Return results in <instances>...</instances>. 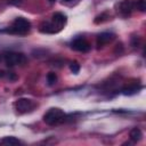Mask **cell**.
<instances>
[{
  "instance_id": "cell-1",
  "label": "cell",
  "mask_w": 146,
  "mask_h": 146,
  "mask_svg": "<svg viewBox=\"0 0 146 146\" xmlns=\"http://www.w3.org/2000/svg\"><path fill=\"white\" fill-rule=\"evenodd\" d=\"M30 30H31V23L24 17H17L13 22L11 26L7 30V32L18 35H25L26 33H29Z\"/></svg>"
},
{
  "instance_id": "cell-2",
  "label": "cell",
  "mask_w": 146,
  "mask_h": 146,
  "mask_svg": "<svg viewBox=\"0 0 146 146\" xmlns=\"http://www.w3.org/2000/svg\"><path fill=\"white\" fill-rule=\"evenodd\" d=\"M65 116L66 115L63 112V110H60L58 107H51L43 115V121L49 125H56V124L64 122Z\"/></svg>"
},
{
  "instance_id": "cell-3",
  "label": "cell",
  "mask_w": 146,
  "mask_h": 146,
  "mask_svg": "<svg viewBox=\"0 0 146 146\" xmlns=\"http://www.w3.org/2000/svg\"><path fill=\"white\" fill-rule=\"evenodd\" d=\"M3 60L8 66H14V65H23L26 62V57L22 52H6L3 55Z\"/></svg>"
},
{
  "instance_id": "cell-4",
  "label": "cell",
  "mask_w": 146,
  "mask_h": 146,
  "mask_svg": "<svg viewBox=\"0 0 146 146\" xmlns=\"http://www.w3.org/2000/svg\"><path fill=\"white\" fill-rule=\"evenodd\" d=\"M36 106V104L29 98H19L17 100H15L14 103V107L17 112L19 113H27L33 111V108Z\"/></svg>"
},
{
  "instance_id": "cell-5",
  "label": "cell",
  "mask_w": 146,
  "mask_h": 146,
  "mask_svg": "<svg viewBox=\"0 0 146 146\" xmlns=\"http://www.w3.org/2000/svg\"><path fill=\"white\" fill-rule=\"evenodd\" d=\"M71 48L73 50H76V51H80V52H87V51L90 50L91 46L84 38H76L72 41Z\"/></svg>"
},
{
  "instance_id": "cell-6",
  "label": "cell",
  "mask_w": 146,
  "mask_h": 146,
  "mask_svg": "<svg viewBox=\"0 0 146 146\" xmlns=\"http://www.w3.org/2000/svg\"><path fill=\"white\" fill-rule=\"evenodd\" d=\"M135 2L136 0H123L120 6H119V11L123 17H128L131 15L135 8Z\"/></svg>"
},
{
  "instance_id": "cell-7",
  "label": "cell",
  "mask_w": 146,
  "mask_h": 146,
  "mask_svg": "<svg viewBox=\"0 0 146 146\" xmlns=\"http://www.w3.org/2000/svg\"><path fill=\"white\" fill-rule=\"evenodd\" d=\"M114 39H115V34H114V33H111V32H103V33H99V34L97 35V39H96V41H97V48L99 49V48L104 47L105 44L112 42Z\"/></svg>"
},
{
  "instance_id": "cell-8",
  "label": "cell",
  "mask_w": 146,
  "mask_h": 146,
  "mask_svg": "<svg viewBox=\"0 0 146 146\" xmlns=\"http://www.w3.org/2000/svg\"><path fill=\"white\" fill-rule=\"evenodd\" d=\"M66 21H67V18H66V15H64L63 13H55L54 15H52V23L59 29V30H62V27L66 24Z\"/></svg>"
},
{
  "instance_id": "cell-9",
  "label": "cell",
  "mask_w": 146,
  "mask_h": 146,
  "mask_svg": "<svg viewBox=\"0 0 146 146\" xmlns=\"http://www.w3.org/2000/svg\"><path fill=\"white\" fill-rule=\"evenodd\" d=\"M39 30H40V32H42V33H56V32L60 31L52 22H44V23H42V24L40 25Z\"/></svg>"
},
{
  "instance_id": "cell-10",
  "label": "cell",
  "mask_w": 146,
  "mask_h": 146,
  "mask_svg": "<svg viewBox=\"0 0 146 146\" xmlns=\"http://www.w3.org/2000/svg\"><path fill=\"white\" fill-rule=\"evenodd\" d=\"M141 88V86L137 82H131V83H128L127 86H124L122 88V94L123 95H133L136 92L139 91V89Z\"/></svg>"
},
{
  "instance_id": "cell-11",
  "label": "cell",
  "mask_w": 146,
  "mask_h": 146,
  "mask_svg": "<svg viewBox=\"0 0 146 146\" xmlns=\"http://www.w3.org/2000/svg\"><path fill=\"white\" fill-rule=\"evenodd\" d=\"M22 141L19 139H17L16 137H3L2 139H0V145H6V146H14V145H21Z\"/></svg>"
},
{
  "instance_id": "cell-12",
  "label": "cell",
  "mask_w": 146,
  "mask_h": 146,
  "mask_svg": "<svg viewBox=\"0 0 146 146\" xmlns=\"http://www.w3.org/2000/svg\"><path fill=\"white\" fill-rule=\"evenodd\" d=\"M129 137H130V139H131L133 143H137V141H139V140L141 139L143 132H141V130H140L139 128H133V129L130 130Z\"/></svg>"
},
{
  "instance_id": "cell-13",
  "label": "cell",
  "mask_w": 146,
  "mask_h": 146,
  "mask_svg": "<svg viewBox=\"0 0 146 146\" xmlns=\"http://www.w3.org/2000/svg\"><path fill=\"white\" fill-rule=\"evenodd\" d=\"M47 82L49 86H54L57 82V74L55 72H49L47 74Z\"/></svg>"
},
{
  "instance_id": "cell-14",
  "label": "cell",
  "mask_w": 146,
  "mask_h": 146,
  "mask_svg": "<svg viewBox=\"0 0 146 146\" xmlns=\"http://www.w3.org/2000/svg\"><path fill=\"white\" fill-rule=\"evenodd\" d=\"M135 8L138 9L139 11H143L144 13L146 10V2H145V0H136Z\"/></svg>"
},
{
  "instance_id": "cell-15",
  "label": "cell",
  "mask_w": 146,
  "mask_h": 146,
  "mask_svg": "<svg viewBox=\"0 0 146 146\" xmlns=\"http://www.w3.org/2000/svg\"><path fill=\"white\" fill-rule=\"evenodd\" d=\"M70 70H71L74 74L79 73V71H80V64H79V63H76V62L71 63V64H70Z\"/></svg>"
},
{
  "instance_id": "cell-16",
  "label": "cell",
  "mask_w": 146,
  "mask_h": 146,
  "mask_svg": "<svg viewBox=\"0 0 146 146\" xmlns=\"http://www.w3.org/2000/svg\"><path fill=\"white\" fill-rule=\"evenodd\" d=\"M107 17H108V15H107L106 13H103L102 15H99V16H97V17H96V19H95V23H96V24L103 23V22H105V21L107 19Z\"/></svg>"
},
{
  "instance_id": "cell-17",
  "label": "cell",
  "mask_w": 146,
  "mask_h": 146,
  "mask_svg": "<svg viewBox=\"0 0 146 146\" xmlns=\"http://www.w3.org/2000/svg\"><path fill=\"white\" fill-rule=\"evenodd\" d=\"M5 76V72L2 70H0V78H3Z\"/></svg>"
},
{
  "instance_id": "cell-18",
  "label": "cell",
  "mask_w": 146,
  "mask_h": 146,
  "mask_svg": "<svg viewBox=\"0 0 146 146\" xmlns=\"http://www.w3.org/2000/svg\"><path fill=\"white\" fill-rule=\"evenodd\" d=\"M3 59V56H2V54H0V62Z\"/></svg>"
},
{
  "instance_id": "cell-19",
  "label": "cell",
  "mask_w": 146,
  "mask_h": 146,
  "mask_svg": "<svg viewBox=\"0 0 146 146\" xmlns=\"http://www.w3.org/2000/svg\"><path fill=\"white\" fill-rule=\"evenodd\" d=\"M49 1H50V2H54V1H56V0H49Z\"/></svg>"
},
{
  "instance_id": "cell-20",
  "label": "cell",
  "mask_w": 146,
  "mask_h": 146,
  "mask_svg": "<svg viewBox=\"0 0 146 146\" xmlns=\"http://www.w3.org/2000/svg\"><path fill=\"white\" fill-rule=\"evenodd\" d=\"M63 1H66V2H68V1H71V0H63Z\"/></svg>"
}]
</instances>
